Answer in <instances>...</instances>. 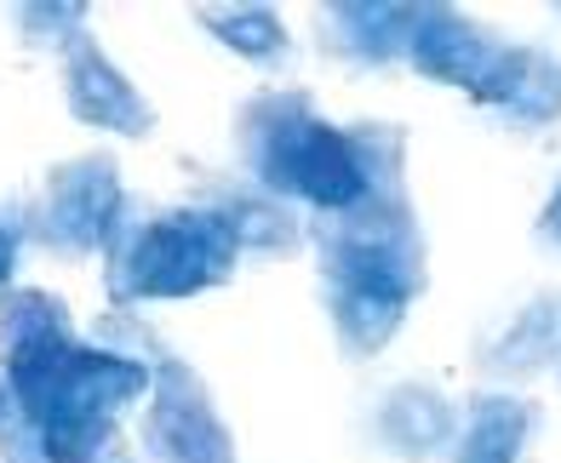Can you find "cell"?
<instances>
[{
    "label": "cell",
    "mask_w": 561,
    "mask_h": 463,
    "mask_svg": "<svg viewBox=\"0 0 561 463\" xmlns=\"http://www.w3.org/2000/svg\"><path fill=\"white\" fill-rule=\"evenodd\" d=\"M92 344L121 349V355H133L149 367V406L138 424L144 463H236V441H229V424L213 406L207 378L184 355H172L161 344V332L138 321V309L98 315Z\"/></svg>",
    "instance_id": "5"
},
{
    "label": "cell",
    "mask_w": 561,
    "mask_h": 463,
    "mask_svg": "<svg viewBox=\"0 0 561 463\" xmlns=\"http://www.w3.org/2000/svg\"><path fill=\"white\" fill-rule=\"evenodd\" d=\"M35 246V200L7 195L0 200V292L18 287V269Z\"/></svg>",
    "instance_id": "18"
},
{
    "label": "cell",
    "mask_w": 561,
    "mask_h": 463,
    "mask_svg": "<svg viewBox=\"0 0 561 463\" xmlns=\"http://www.w3.org/2000/svg\"><path fill=\"white\" fill-rule=\"evenodd\" d=\"M58 74H64V103L81 126H98V132H115V138L156 132V103L115 69V58L92 30L81 40H69V51L58 58Z\"/></svg>",
    "instance_id": "9"
},
{
    "label": "cell",
    "mask_w": 561,
    "mask_h": 463,
    "mask_svg": "<svg viewBox=\"0 0 561 463\" xmlns=\"http://www.w3.org/2000/svg\"><path fill=\"white\" fill-rule=\"evenodd\" d=\"M545 412L533 395L516 390H476L458 406V441L453 463H522L533 435H539Z\"/></svg>",
    "instance_id": "14"
},
{
    "label": "cell",
    "mask_w": 561,
    "mask_h": 463,
    "mask_svg": "<svg viewBox=\"0 0 561 463\" xmlns=\"http://www.w3.org/2000/svg\"><path fill=\"white\" fill-rule=\"evenodd\" d=\"M367 441L378 452L401 458V463H430V458L453 452V441H458V406L436 390V383L401 378V383H390V390L373 401Z\"/></svg>",
    "instance_id": "12"
},
{
    "label": "cell",
    "mask_w": 561,
    "mask_h": 463,
    "mask_svg": "<svg viewBox=\"0 0 561 463\" xmlns=\"http://www.w3.org/2000/svg\"><path fill=\"white\" fill-rule=\"evenodd\" d=\"M213 40H224L236 58L252 69H287L293 63V35L275 7H195L190 12Z\"/></svg>",
    "instance_id": "16"
},
{
    "label": "cell",
    "mask_w": 561,
    "mask_h": 463,
    "mask_svg": "<svg viewBox=\"0 0 561 463\" xmlns=\"http://www.w3.org/2000/svg\"><path fill=\"white\" fill-rule=\"evenodd\" d=\"M236 269H241L236 241H229V229L201 200L156 206V200L126 195L121 218H115L110 241H104L110 309L218 292V287L236 280Z\"/></svg>",
    "instance_id": "4"
},
{
    "label": "cell",
    "mask_w": 561,
    "mask_h": 463,
    "mask_svg": "<svg viewBox=\"0 0 561 463\" xmlns=\"http://www.w3.org/2000/svg\"><path fill=\"white\" fill-rule=\"evenodd\" d=\"M561 367V298L533 292L499 326H488L470 349V372L481 383H527Z\"/></svg>",
    "instance_id": "11"
},
{
    "label": "cell",
    "mask_w": 561,
    "mask_h": 463,
    "mask_svg": "<svg viewBox=\"0 0 561 463\" xmlns=\"http://www.w3.org/2000/svg\"><path fill=\"white\" fill-rule=\"evenodd\" d=\"M229 143L247 184L287 206H310V218L350 212L373 184V120H321L304 86L252 92L229 120Z\"/></svg>",
    "instance_id": "2"
},
{
    "label": "cell",
    "mask_w": 561,
    "mask_h": 463,
    "mask_svg": "<svg viewBox=\"0 0 561 463\" xmlns=\"http://www.w3.org/2000/svg\"><path fill=\"white\" fill-rule=\"evenodd\" d=\"M18 406L30 412L46 463H87L121 441V412L149 395V367L121 349L75 338L23 367H0Z\"/></svg>",
    "instance_id": "3"
},
{
    "label": "cell",
    "mask_w": 561,
    "mask_h": 463,
    "mask_svg": "<svg viewBox=\"0 0 561 463\" xmlns=\"http://www.w3.org/2000/svg\"><path fill=\"white\" fill-rule=\"evenodd\" d=\"M419 18L424 7L407 0H339V7H316V40L350 74H385L407 63Z\"/></svg>",
    "instance_id": "8"
},
{
    "label": "cell",
    "mask_w": 561,
    "mask_h": 463,
    "mask_svg": "<svg viewBox=\"0 0 561 463\" xmlns=\"http://www.w3.org/2000/svg\"><path fill=\"white\" fill-rule=\"evenodd\" d=\"M321 309L344 360L385 355L407 309L430 292V241L407 195V132L373 120V184L333 218H310Z\"/></svg>",
    "instance_id": "1"
},
{
    "label": "cell",
    "mask_w": 561,
    "mask_h": 463,
    "mask_svg": "<svg viewBox=\"0 0 561 463\" xmlns=\"http://www.w3.org/2000/svg\"><path fill=\"white\" fill-rule=\"evenodd\" d=\"M12 30L23 46H35V51H53V58H64L69 40H81L87 35V7H12Z\"/></svg>",
    "instance_id": "17"
},
{
    "label": "cell",
    "mask_w": 561,
    "mask_h": 463,
    "mask_svg": "<svg viewBox=\"0 0 561 463\" xmlns=\"http://www.w3.org/2000/svg\"><path fill=\"white\" fill-rule=\"evenodd\" d=\"M87 463H138V458H133V447H126V441H110L104 452H98V458H87Z\"/></svg>",
    "instance_id": "20"
},
{
    "label": "cell",
    "mask_w": 561,
    "mask_h": 463,
    "mask_svg": "<svg viewBox=\"0 0 561 463\" xmlns=\"http://www.w3.org/2000/svg\"><path fill=\"white\" fill-rule=\"evenodd\" d=\"M190 200H201L229 229L241 264H280V257H298L304 241H310V223L298 218V206L264 195L241 172H201Z\"/></svg>",
    "instance_id": "7"
},
{
    "label": "cell",
    "mask_w": 561,
    "mask_h": 463,
    "mask_svg": "<svg viewBox=\"0 0 561 463\" xmlns=\"http://www.w3.org/2000/svg\"><path fill=\"white\" fill-rule=\"evenodd\" d=\"M75 338H81V332H75V315L58 292H41V287L0 292V367L41 360L53 349H69Z\"/></svg>",
    "instance_id": "15"
},
{
    "label": "cell",
    "mask_w": 561,
    "mask_h": 463,
    "mask_svg": "<svg viewBox=\"0 0 561 463\" xmlns=\"http://www.w3.org/2000/svg\"><path fill=\"white\" fill-rule=\"evenodd\" d=\"M533 241H539L550 257H561V177L550 184V200H545V212L533 218Z\"/></svg>",
    "instance_id": "19"
},
{
    "label": "cell",
    "mask_w": 561,
    "mask_h": 463,
    "mask_svg": "<svg viewBox=\"0 0 561 463\" xmlns=\"http://www.w3.org/2000/svg\"><path fill=\"white\" fill-rule=\"evenodd\" d=\"M510 40L458 7H424L419 30H413V46H407V63H413L424 81H442V86H458L470 103L481 97V86L493 81V69L504 63Z\"/></svg>",
    "instance_id": "10"
},
{
    "label": "cell",
    "mask_w": 561,
    "mask_h": 463,
    "mask_svg": "<svg viewBox=\"0 0 561 463\" xmlns=\"http://www.w3.org/2000/svg\"><path fill=\"white\" fill-rule=\"evenodd\" d=\"M476 109L504 132H545L561 120V58L550 46L510 40L504 63L493 69V81L481 86Z\"/></svg>",
    "instance_id": "13"
},
{
    "label": "cell",
    "mask_w": 561,
    "mask_h": 463,
    "mask_svg": "<svg viewBox=\"0 0 561 463\" xmlns=\"http://www.w3.org/2000/svg\"><path fill=\"white\" fill-rule=\"evenodd\" d=\"M121 206H126V189H121L115 154H104V149L75 154V161L46 172V184H41L35 246H46L53 257H64V264H81V257L104 252Z\"/></svg>",
    "instance_id": "6"
}]
</instances>
